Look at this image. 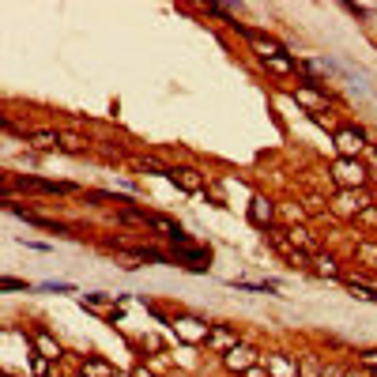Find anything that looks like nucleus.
Listing matches in <instances>:
<instances>
[{"instance_id": "obj_1", "label": "nucleus", "mask_w": 377, "mask_h": 377, "mask_svg": "<svg viewBox=\"0 0 377 377\" xmlns=\"http://www.w3.org/2000/svg\"><path fill=\"white\" fill-rule=\"evenodd\" d=\"M332 181H336V189H366L370 167H366L362 159H336L332 162Z\"/></svg>"}, {"instance_id": "obj_2", "label": "nucleus", "mask_w": 377, "mask_h": 377, "mask_svg": "<svg viewBox=\"0 0 377 377\" xmlns=\"http://www.w3.org/2000/svg\"><path fill=\"white\" fill-rule=\"evenodd\" d=\"M370 204H377V200L366 189H339L336 200H332V211H336L339 219H358Z\"/></svg>"}, {"instance_id": "obj_3", "label": "nucleus", "mask_w": 377, "mask_h": 377, "mask_svg": "<svg viewBox=\"0 0 377 377\" xmlns=\"http://www.w3.org/2000/svg\"><path fill=\"white\" fill-rule=\"evenodd\" d=\"M294 102H298L302 109H309L314 117H321L328 109V95L317 84H298V87H294Z\"/></svg>"}, {"instance_id": "obj_4", "label": "nucleus", "mask_w": 377, "mask_h": 377, "mask_svg": "<svg viewBox=\"0 0 377 377\" xmlns=\"http://www.w3.org/2000/svg\"><path fill=\"white\" fill-rule=\"evenodd\" d=\"M366 136L358 132V128H336V151L339 159H358V155H366Z\"/></svg>"}, {"instance_id": "obj_5", "label": "nucleus", "mask_w": 377, "mask_h": 377, "mask_svg": "<svg viewBox=\"0 0 377 377\" xmlns=\"http://www.w3.org/2000/svg\"><path fill=\"white\" fill-rule=\"evenodd\" d=\"M234 26H238V31L245 34V38H249V45H253V53H261L264 61H272V57H279V53H287V49H283V45H279V42H272L268 34L253 31V26H245V23H234Z\"/></svg>"}, {"instance_id": "obj_6", "label": "nucleus", "mask_w": 377, "mask_h": 377, "mask_svg": "<svg viewBox=\"0 0 377 377\" xmlns=\"http://www.w3.org/2000/svg\"><path fill=\"white\" fill-rule=\"evenodd\" d=\"M174 332L185 339V344H208L211 325H204V321H197V317H178L174 321Z\"/></svg>"}, {"instance_id": "obj_7", "label": "nucleus", "mask_w": 377, "mask_h": 377, "mask_svg": "<svg viewBox=\"0 0 377 377\" xmlns=\"http://www.w3.org/2000/svg\"><path fill=\"white\" fill-rule=\"evenodd\" d=\"M238 344H242V339H238L234 328H226V325H211V332H208V351L226 355V351H234Z\"/></svg>"}, {"instance_id": "obj_8", "label": "nucleus", "mask_w": 377, "mask_h": 377, "mask_svg": "<svg viewBox=\"0 0 377 377\" xmlns=\"http://www.w3.org/2000/svg\"><path fill=\"white\" fill-rule=\"evenodd\" d=\"M167 174H170V181H174L181 192H204V174H200V170H192V167H174V170H167Z\"/></svg>"}, {"instance_id": "obj_9", "label": "nucleus", "mask_w": 377, "mask_h": 377, "mask_svg": "<svg viewBox=\"0 0 377 377\" xmlns=\"http://www.w3.org/2000/svg\"><path fill=\"white\" fill-rule=\"evenodd\" d=\"M223 366L231 374H245V370H253V366H256V351H253V347H245V344H238L234 351L223 355Z\"/></svg>"}, {"instance_id": "obj_10", "label": "nucleus", "mask_w": 377, "mask_h": 377, "mask_svg": "<svg viewBox=\"0 0 377 377\" xmlns=\"http://www.w3.org/2000/svg\"><path fill=\"white\" fill-rule=\"evenodd\" d=\"M275 215H279V208H275L268 197H253V204H249V219H253L256 226H264V231H268V226H275Z\"/></svg>"}, {"instance_id": "obj_11", "label": "nucleus", "mask_w": 377, "mask_h": 377, "mask_svg": "<svg viewBox=\"0 0 377 377\" xmlns=\"http://www.w3.org/2000/svg\"><path fill=\"white\" fill-rule=\"evenodd\" d=\"M309 268L317 275H328V279H339V275H344V268H339V261L332 253H314L309 256Z\"/></svg>"}, {"instance_id": "obj_12", "label": "nucleus", "mask_w": 377, "mask_h": 377, "mask_svg": "<svg viewBox=\"0 0 377 377\" xmlns=\"http://www.w3.org/2000/svg\"><path fill=\"white\" fill-rule=\"evenodd\" d=\"M287 234H291V242H294V249H302V253H309V256H314V253H321V245H317V238L314 234H309V226H287Z\"/></svg>"}, {"instance_id": "obj_13", "label": "nucleus", "mask_w": 377, "mask_h": 377, "mask_svg": "<svg viewBox=\"0 0 377 377\" xmlns=\"http://www.w3.org/2000/svg\"><path fill=\"white\" fill-rule=\"evenodd\" d=\"M302 208H306V219H328V211H332V204H328L325 197H317V192H309V197L302 200Z\"/></svg>"}, {"instance_id": "obj_14", "label": "nucleus", "mask_w": 377, "mask_h": 377, "mask_svg": "<svg viewBox=\"0 0 377 377\" xmlns=\"http://www.w3.org/2000/svg\"><path fill=\"white\" fill-rule=\"evenodd\" d=\"M34 347H38V355L49 358V362H57V358H61V344L49 332H34Z\"/></svg>"}, {"instance_id": "obj_15", "label": "nucleus", "mask_w": 377, "mask_h": 377, "mask_svg": "<svg viewBox=\"0 0 377 377\" xmlns=\"http://www.w3.org/2000/svg\"><path fill=\"white\" fill-rule=\"evenodd\" d=\"M79 374L84 377H114L117 370L106 362V358H84V362H79Z\"/></svg>"}, {"instance_id": "obj_16", "label": "nucleus", "mask_w": 377, "mask_h": 377, "mask_svg": "<svg viewBox=\"0 0 377 377\" xmlns=\"http://www.w3.org/2000/svg\"><path fill=\"white\" fill-rule=\"evenodd\" d=\"M268 374L272 377H298V366L287 355H268Z\"/></svg>"}, {"instance_id": "obj_17", "label": "nucleus", "mask_w": 377, "mask_h": 377, "mask_svg": "<svg viewBox=\"0 0 377 377\" xmlns=\"http://www.w3.org/2000/svg\"><path fill=\"white\" fill-rule=\"evenodd\" d=\"M31 144L38 147V151H53V147H61V132H53V128H34Z\"/></svg>"}, {"instance_id": "obj_18", "label": "nucleus", "mask_w": 377, "mask_h": 377, "mask_svg": "<svg viewBox=\"0 0 377 377\" xmlns=\"http://www.w3.org/2000/svg\"><path fill=\"white\" fill-rule=\"evenodd\" d=\"M117 219H121V223H132V226H151V215L140 211V208H121V211H117Z\"/></svg>"}, {"instance_id": "obj_19", "label": "nucleus", "mask_w": 377, "mask_h": 377, "mask_svg": "<svg viewBox=\"0 0 377 377\" xmlns=\"http://www.w3.org/2000/svg\"><path fill=\"white\" fill-rule=\"evenodd\" d=\"M264 64H268L275 76H294V72H298V68H294V61H291V53H279V57H272V61H264Z\"/></svg>"}, {"instance_id": "obj_20", "label": "nucleus", "mask_w": 377, "mask_h": 377, "mask_svg": "<svg viewBox=\"0 0 377 377\" xmlns=\"http://www.w3.org/2000/svg\"><path fill=\"white\" fill-rule=\"evenodd\" d=\"M298 370L306 377H325V362H317V355H302L298 358Z\"/></svg>"}, {"instance_id": "obj_21", "label": "nucleus", "mask_w": 377, "mask_h": 377, "mask_svg": "<svg viewBox=\"0 0 377 377\" xmlns=\"http://www.w3.org/2000/svg\"><path fill=\"white\" fill-rule=\"evenodd\" d=\"M355 256H358V261L366 264V268H377V245H374V242H358Z\"/></svg>"}, {"instance_id": "obj_22", "label": "nucleus", "mask_w": 377, "mask_h": 377, "mask_svg": "<svg viewBox=\"0 0 377 377\" xmlns=\"http://www.w3.org/2000/svg\"><path fill=\"white\" fill-rule=\"evenodd\" d=\"M347 291H351L358 302H377V287H370V283H347Z\"/></svg>"}, {"instance_id": "obj_23", "label": "nucleus", "mask_w": 377, "mask_h": 377, "mask_svg": "<svg viewBox=\"0 0 377 377\" xmlns=\"http://www.w3.org/2000/svg\"><path fill=\"white\" fill-rule=\"evenodd\" d=\"M279 215L287 219L291 226H298L302 219H306V208H302V204H283V208H279Z\"/></svg>"}, {"instance_id": "obj_24", "label": "nucleus", "mask_w": 377, "mask_h": 377, "mask_svg": "<svg viewBox=\"0 0 377 377\" xmlns=\"http://www.w3.org/2000/svg\"><path fill=\"white\" fill-rule=\"evenodd\" d=\"M49 366H53V362H49V358H42V355L31 358V374H34V377H49Z\"/></svg>"}, {"instance_id": "obj_25", "label": "nucleus", "mask_w": 377, "mask_h": 377, "mask_svg": "<svg viewBox=\"0 0 377 377\" xmlns=\"http://www.w3.org/2000/svg\"><path fill=\"white\" fill-rule=\"evenodd\" d=\"M61 147L64 151H87V144L79 140V136H61Z\"/></svg>"}, {"instance_id": "obj_26", "label": "nucleus", "mask_w": 377, "mask_h": 377, "mask_svg": "<svg viewBox=\"0 0 377 377\" xmlns=\"http://www.w3.org/2000/svg\"><path fill=\"white\" fill-rule=\"evenodd\" d=\"M355 223H366V226H377V204H370V208H366V211H362V215H358V219H355Z\"/></svg>"}, {"instance_id": "obj_27", "label": "nucleus", "mask_w": 377, "mask_h": 377, "mask_svg": "<svg viewBox=\"0 0 377 377\" xmlns=\"http://www.w3.org/2000/svg\"><path fill=\"white\" fill-rule=\"evenodd\" d=\"M358 362H362V370H370V374H377V351H366L362 358H358Z\"/></svg>"}, {"instance_id": "obj_28", "label": "nucleus", "mask_w": 377, "mask_h": 377, "mask_svg": "<svg viewBox=\"0 0 377 377\" xmlns=\"http://www.w3.org/2000/svg\"><path fill=\"white\" fill-rule=\"evenodd\" d=\"M325 377H347V370H339V366H328L325 362Z\"/></svg>"}, {"instance_id": "obj_29", "label": "nucleus", "mask_w": 377, "mask_h": 377, "mask_svg": "<svg viewBox=\"0 0 377 377\" xmlns=\"http://www.w3.org/2000/svg\"><path fill=\"white\" fill-rule=\"evenodd\" d=\"M0 287H4V291H15V287H23V283H20V279H8V275H4V279H0Z\"/></svg>"}, {"instance_id": "obj_30", "label": "nucleus", "mask_w": 377, "mask_h": 377, "mask_svg": "<svg viewBox=\"0 0 377 377\" xmlns=\"http://www.w3.org/2000/svg\"><path fill=\"white\" fill-rule=\"evenodd\" d=\"M366 159H370V167L377 170V147H374V144H370V147H366Z\"/></svg>"}, {"instance_id": "obj_31", "label": "nucleus", "mask_w": 377, "mask_h": 377, "mask_svg": "<svg viewBox=\"0 0 377 377\" xmlns=\"http://www.w3.org/2000/svg\"><path fill=\"white\" fill-rule=\"evenodd\" d=\"M245 377H272V374L261 370V366H253V370H245Z\"/></svg>"}, {"instance_id": "obj_32", "label": "nucleus", "mask_w": 377, "mask_h": 377, "mask_svg": "<svg viewBox=\"0 0 377 377\" xmlns=\"http://www.w3.org/2000/svg\"><path fill=\"white\" fill-rule=\"evenodd\" d=\"M347 377H374L370 370H347Z\"/></svg>"}, {"instance_id": "obj_33", "label": "nucleus", "mask_w": 377, "mask_h": 377, "mask_svg": "<svg viewBox=\"0 0 377 377\" xmlns=\"http://www.w3.org/2000/svg\"><path fill=\"white\" fill-rule=\"evenodd\" d=\"M132 377H155L151 370H132Z\"/></svg>"}, {"instance_id": "obj_34", "label": "nucleus", "mask_w": 377, "mask_h": 377, "mask_svg": "<svg viewBox=\"0 0 377 377\" xmlns=\"http://www.w3.org/2000/svg\"><path fill=\"white\" fill-rule=\"evenodd\" d=\"M114 377H132V374H114Z\"/></svg>"}, {"instance_id": "obj_35", "label": "nucleus", "mask_w": 377, "mask_h": 377, "mask_svg": "<svg viewBox=\"0 0 377 377\" xmlns=\"http://www.w3.org/2000/svg\"><path fill=\"white\" fill-rule=\"evenodd\" d=\"M374 377H377V374H374Z\"/></svg>"}]
</instances>
